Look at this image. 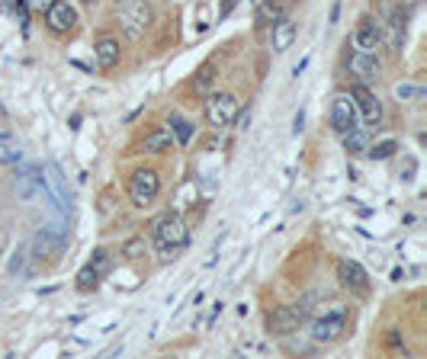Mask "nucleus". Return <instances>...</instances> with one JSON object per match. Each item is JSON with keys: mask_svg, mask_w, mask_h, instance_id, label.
I'll use <instances>...</instances> for the list:
<instances>
[{"mask_svg": "<svg viewBox=\"0 0 427 359\" xmlns=\"http://www.w3.org/2000/svg\"><path fill=\"white\" fill-rule=\"evenodd\" d=\"M151 237H155L158 250H161L168 260L180 256V250L190 244V231H187V222H183L177 212H164V215L155 218L151 224Z\"/></svg>", "mask_w": 427, "mask_h": 359, "instance_id": "nucleus-1", "label": "nucleus"}, {"mask_svg": "<svg viewBox=\"0 0 427 359\" xmlns=\"http://www.w3.org/2000/svg\"><path fill=\"white\" fill-rule=\"evenodd\" d=\"M116 19L123 26L125 38L138 42L145 38V32L155 23V13H151V0H119L116 4Z\"/></svg>", "mask_w": 427, "mask_h": 359, "instance_id": "nucleus-2", "label": "nucleus"}, {"mask_svg": "<svg viewBox=\"0 0 427 359\" xmlns=\"http://www.w3.org/2000/svg\"><path fill=\"white\" fill-rule=\"evenodd\" d=\"M344 331H347V308L337 305L328 308L324 314H318L315 321H312V340L315 343H334V340L344 337Z\"/></svg>", "mask_w": 427, "mask_h": 359, "instance_id": "nucleus-3", "label": "nucleus"}, {"mask_svg": "<svg viewBox=\"0 0 427 359\" xmlns=\"http://www.w3.org/2000/svg\"><path fill=\"white\" fill-rule=\"evenodd\" d=\"M26 250H29V256H36L39 263H58V256H61V250H65V234L61 231H55V228H42V231H36V237L26 244Z\"/></svg>", "mask_w": 427, "mask_h": 359, "instance_id": "nucleus-4", "label": "nucleus"}, {"mask_svg": "<svg viewBox=\"0 0 427 359\" xmlns=\"http://www.w3.org/2000/svg\"><path fill=\"white\" fill-rule=\"evenodd\" d=\"M42 183H46V192L55 202V209L68 215V212H71V189H68V177L61 173V167L55 164V160H48V164L42 167Z\"/></svg>", "mask_w": 427, "mask_h": 359, "instance_id": "nucleus-5", "label": "nucleus"}, {"mask_svg": "<svg viewBox=\"0 0 427 359\" xmlns=\"http://www.w3.org/2000/svg\"><path fill=\"white\" fill-rule=\"evenodd\" d=\"M206 122L212 128H225L238 122V96L235 93H212L206 100Z\"/></svg>", "mask_w": 427, "mask_h": 359, "instance_id": "nucleus-6", "label": "nucleus"}, {"mask_svg": "<svg viewBox=\"0 0 427 359\" xmlns=\"http://www.w3.org/2000/svg\"><path fill=\"white\" fill-rule=\"evenodd\" d=\"M161 192V173L158 170H135L132 173V183H129V199L135 205H151Z\"/></svg>", "mask_w": 427, "mask_h": 359, "instance_id": "nucleus-7", "label": "nucleus"}, {"mask_svg": "<svg viewBox=\"0 0 427 359\" xmlns=\"http://www.w3.org/2000/svg\"><path fill=\"white\" fill-rule=\"evenodd\" d=\"M302 321L305 318L296 311V305H279L267 314V333H270V337H289V333L299 331Z\"/></svg>", "mask_w": 427, "mask_h": 359, "instance_id": "nucleus-8", "label": "nucleus"}, {"mask_svg": "<svg viewBox=\"0 0 427 359\" xmlns=\"http://www.w3.org/2000/svg\"><path fill=\"white\" fill-rule=\"evenodd\" d=\"M350 100H354V106L363 113V122H366V125H379L382 122V103L366 83H356V87L350 90Z\"/></svg>", "mask_w": 427, "mask_h": 359, "instance_id": "nucleus-9", "label": "nucleus"}, {"mask_svg": "<svg viewBox=\"0 0 427 359\" xmlns=\"http://www.w3.org/2000/svg\"><path fill=\"white\" fill-rule=\"evenodd\" d=\"M46 23L52 32L65 36V32H71L74 26H78V10H74L68 0H52V4L46 6Z\"/></svg>", "mask_w": 427, "mask_h": 359, "instance_id": "nucleus-10", "label": "nucleus"}, {"mask_svg": "<svg viewBox=\"0 0 427 359\" xmlns=\"http://www.w3.org/2000/svg\"><path fill=\"white\" fill-rule=\"evenodd\" d=\"M331 128H334L337 135L356 128V106H354V100H350V93H337L334 103H331Z\"/></svg>", "mask_w": 427, "mask_h": 359, "instance_id": "nucleus-11", "label": "nucleus"}, {"mask_svg": "<svg viewBox=\"0 0 427 359\" xmlns=\"http://www.w3.org/2000/svg\"><path fill=\"white\" fill-rule=\"evenodd\" d=\"M382 26H379V19H373V16H366L360 26H356V32H354V51H366V55H376V48L382 45Z\"/></svg>", "mask_w": 427, "mask_h": 359, "instance_id": "nucleus-12", "label": "nucleus"}, {"mask_svg": "<svg viewBox=\"0 0 427 359\" xmlns=\"http://www.w3.org/2000/svg\"><path fill=\"white\" fill-rule=\"evenodd\" d=\"M337 279H341L344 288H350V292H356V295H363L369 288L366 269H363L356 260H341L337 263Z\"/></svg>", "mask_w": 427, "mask_h": 359, "instance_id": "nucleus-13", "label": "nucleus"}, {"mask_svg": "<svg viewBox=\"0 0 427 359\" xmlns=\"http://www.w3.org/2000/svg\"><path fill=\"white\" fill-rule=\"evenodd\" d=\"M347 68H350V74L356 77V83H369L379 77V58L366 55V51H354V55L347 58Z\"/></svg>", "mask_w": 427, "mask_h": 359, "instance_id": "nucleus-14", "label": "nucleus"}, {"mask_svg": "<svg viewBox=\"0 0 427 359\" xmlns=\"http://www.w3.org/2000/svg\"><path fill=\"white\" fill-rule=\"evenodd\" d=\"M0 164H10V167L23 164V145L14 138L4 115H0Z\"/></svg>", "mask_w": 427, "mask_h": 359, "instance_id": "nucleus-15", "label": "nucleus"}, {"mask_svg": "<svg viewBox=\"0 0 427 359\" xmlns=\"http://www.w3.org/2000/svg\"><path fill=\"white\" fill-rule=\"evenodd\" d=\"M270 42H273V51L292 48V42H296V23L289 16H277L270 23Z\"/></svg>", "mask_w": 427, "mask_h": 359, "instance_id": "nucleus-16", "label": "nucleus"}, {"mask_svg": "<svg viewBox=\"0 0 427 359\" xmlns=\"http://www.w3.org/2000/svg\"><path fill=\"white\" fill-rule=\"evenodd\" d=\"M16 167H20V164H16ZM39 186H42V170H39V167H20V170H16L14 192L20 199H33Z\"/></svg>", "mask_w": 427, "mask_h": 359, "instance_id": "nucleus-17", "label": "nucleus"}, {"mask_svg": "<svg viewBox=\"0 0 427 359\" xmlns=\"http://www.w3.org/2000/svg\"><path fill=\"white\" fill-rule=\"evenodd\" d=\"M405 32H408V10H392V16H389V36H382L389 42V48L392 51H401V45H405Z\"/></svg>", "mask_w": 427, "mask_h": 359, "instance_id": "nucleus-18", "label": "nucleus"}, {"mask_svg": "<svg viewBox=\"0 0 427 359\" xmlns=\"http://www.w3.org/2000/svg\"><path fill=\"white\" fill-rule=\"evenodd\" d=\"M93 51H97V61H100V68H116L119 64V42L116 38H100L97 45H93Z\"/></svg>", "mask_w": 427, "mask_h": 359, "instance_id": "nucleus-19", "label": "nucleus"}, {"mask_svg": "<svg viewBox=\"0 0 427 359\" xmlns=\"http://www.w3.org/2000/svg\"><path fill=\"white\" fill-rule=\"evenodd\" d=\"M170 145H174V135H170V132H164V128H158V132L145 135V141H142V151H148V154H161V151H168Z\"/></svg>", "mask_w": 427, "mask_h": 359, "instance_id": "nucleus-20", "label": "nucleus"}, {"mask_svg": "<svg viewBox=\"0 0 427 359\" xmlns=\"http://www.w3.org/2000/svg\"><path fill=\"white\" fill-rule=\"evenodd\" d=\"M344 147H347L350 154H366L369 147V138L363 128H350V132H344Z\"/></svg>", "mask_w": 427, "mask_h": 359, "instance_id": "nucleus-21", "label": "nucleus"}, {"mask_svg": "<svg viewBox=\"0 0 427 359\" xmlns=\"http://www.w3.org/2000/svg\"><path fill=\"white\" fill-rule=\"evenodd\" d=\"M170 128H174V138L177 145H190V138H193V122H187L183 115H170Z\"/></svg>", "mask_w": 427, "mask_h": 359, "instance_id": "nucleus-22", "label": "nucleus"}, {"mask_svg": "<svg viewBox=\"0 0 427 359\" xmlns=\"http://www.w3.org/2000/svg\"><path fill=\"white\" fill-rule=\"evenodd\" d=\"M87 266H91L97 276H106V273H110V266H113V256H110V250H103V247H100V250H93V256H91V263H87Z\"/></svg>", "mask_w": 427, "mask_h": 359, "instance_id": "nucleus-23", "label": "nucleus"}, {"mask_svg": "<svg viewBox=\"0 0 427 359\" xmlns=\"http://www.w3.org/2000/svg\"><path fill=\"white\" fill-rule=\"evenodd\" d=\"M212 80H215V64L209 61V64H202V68H200V74H196L193 90H196V93H206V90L212 87Z\"/></svg>", "mask_w": 427, "mask_h": 359, "instance_id": "nucleus-24", "label": "nucleus"}, {"mask_svg": "<svg viewBox=\"0 0 427 359\" xmlns=\"http://www.w3.org/2000/svg\"><path fill=\"white\" fill-rule=\"evenodd\" d=\"M395 151H398V145H395L392 138L379 141V145H376V147H366V154H369V157H373V160H389Z\"/></svg>", "mask_w": 427, "mask_h": 359, "instance_id": "nucleus-25", "label": "nucleus"}, {"mask_svg": "<svg viewBox=\"0 0 427 359\" xmlns=\"http://www.w3.org/2000/svg\"><path fill=\"white\" fill-rule=\"evenodd\" d=\"M97 282H100V276L93 273L91 266H84L78 273V288H81V292H91V288H97Z\"/></svg>", "mask_w": 427, "mask_h": 359, "instance_id": "nucleus-26", "label": "nucleus"}, {"mask_svg": "<svg viewBox=\"0 0 427 359\" xmlns=\"http://www.w3.org/2000/svg\"><path fill=\"white\" fill-rule=\"evenodd\" d=\"M395 96H398V100H421L424 90L414 87V83H398V87H395Z\"/></svg>", "mask_w": 427, "mask_h": 359, "instance_id": "nucleus-27", "label": "nucleus"}, {"mask_svg": "<svg viewBox=\"0 0 427 359\" xmlns=\"http://www.w3.org/2000/svg\"><path fill=\"white\" fill-rule=\"evenodd\" d=\"M123 254L129 256V260H138V256L145 254V241H142V237H132V241H125Z\"/></svg>", "mask_w": 427, "mask_h": 359, "instance_id": "nucleus-28", "label": "nucleus"}, {"mask_svg": "<svg viewBox=\"0 0 427 359\" xmlns=\"http://www.w3.org/2000/svg\"><path fill=\"white\" fill-rule=\"evenodd\" d=\"M277 16H283V13H279L273 4H264V6H260V13H257V23H260V26H270Z\"/></svg>", "mask_w": 427, "mask_h": 359, "instance_id": "nucleus-29", "label": "nucleus"}, {"mask_svg": "<svg viewBox=\"0 0 427 359\" xmlns=\"http://www.w3.org/2000/svg\"><path fill=\"white\" fill-rule=\"evenodd\" d=\"M26 256H29V250L26 247H20L14 256H10V273H23L26 269Z\"/></svg>", "mask_w": 427, "mask_h": 359, "instance_id": "nucleus-30", "label": "nucleus"}, {"mask_svg": "<svg viewBox=\"0 0 427 359\" xmlns=\"http://www.w3.org/2000/svg\"><path fill=\"white\" fill-rule=\"evenodd\" d=\"M23 4H26V6H33V10H46V6L52 4V0H23Z\"/></svg>", "mask_w": 427, "mask_h": 359, "instance_id": "nucleus-31", "label": "nucleus"}, {"mask_svg": "<svg viewBox=\"0 0 427 359\" xmlns=\"http://www.w3.org/2000/svg\"><path fill=\"white\" fill-rule=\"evenodd\" d=\"M386 343H389V346H398V331H395V327H389V333H386Z\"/></svg>", "mask_w": 427, "mask_h": 359, "instance_id": "nucleus-32", "label": "nucleus"}, {"mask_svg": "<svg viewBox=\"0 0 427 359\" xmlns=\"http://www.w3.org/2000/svg\"><path fill=\"white\" fill-rule=\"evenodd\" d=\"M84 4H91V6H93V4H100V0H84Z\"/></svg>", "mask_w": 427, "mask_h": 359, "instance_id": "nucleus-33", "label": "nucleus"}]
</instances>
